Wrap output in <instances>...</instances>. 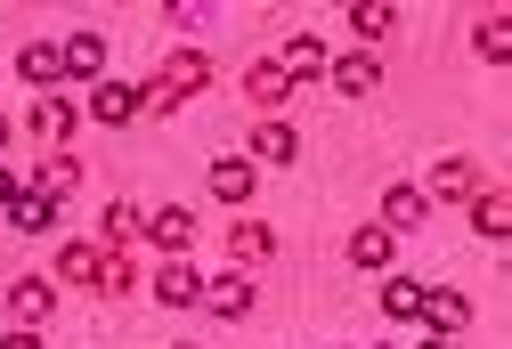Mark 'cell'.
I'll return each instance as SVG.
<instances>
[{"label":"cell","instance_id":"obj_1","mask_svg":"<svg viewBox=\"0 0 512 349\" xmlns=\"http://www.w3.org/2000/svg\"><path fill=\"white\" fill-rule=\"evenodd\" d=\"M204 90H212V57L204 49H179L163 74L147 82V114H179L187 98H204Z\"/></svg>","mask_w":512,"mask_h":349},{"label":"cell","instance_id":"obj_2","mask_svg":"<svg viewBox=\"0 0 512 349\" xmlns=\"http://www.w3.org/2000/svg\"><path fill=\"white\" fill-rule=\"evenodd\" d=\"M196 309H212L220 325H244L252 309H261V285H252V268H220V276H204V301Z\"/></svg>","mask_w":512,"mask_h":349},{"label":"cell","instance_id":"obj_3","mask_svg":"<svg viewBox=\"0 0 512 349\" xmlns=\"http://www.w3.org/2000/svg\"><path fill=\"white\" fill-rule=\"evenodd\" d=\"M147 114V82H98L90 90V122H106V130H131Z\"/></svg>","mask_w":512,"mask_h":349},{"label":"cell","instance_id":"obj_4","mask_svg":"<svg viewBox=\"0 0 512 349\" xmlns=\"http://www.w3.org/2000/svg\"><path fill=\"white\" fill-rule=\"evenodd\" d=\"M285 98H293L285 65H277V57H252V65H244V106H252V114L269 122V114H285Z\"/></svg>","mask_w":512,"mask_h":349},{"label":"cell","instance_id":"obj_5","mask_svg":"<svg viewBox=\"0 0 512 349\" xmlns=\"http://www.w3.org/2000/svg\"><path fill=\"white\" fill-rule=\"evenodd\" d=\"M147 244H163V260H187L196 252V212H187V203H155L147 212Z\"/></svg>","mask_w":512,"mask_h":349},{"label":"cell","instance_id":"obj_6","mask_svg":"<svg viewBox=\"0 0 512 349\" xmlns=\"http://www.w3.org/2000/svg\"><path fill=\"white\" fill-rule=\"evenodd\" d=\"M57 49H66V82H106V33L98 25H82V33H66V41H57Z\"/></svg>","mask_w":512,"mask_h":349},{"label":"cell","instance_id":"obj_7","mask_svg":"<svg viewBox=\"0 0 512 349\" xmlns=\"http://www.w3.org/2000/svg\"><path fill=\"white\" fill-rule=\"evenodd\" d=\"M147 293H155L163 309H196V301H204V268H196V260H163Z\"/></svg>","mask_w":512,"mask_h":349},{"label":"cell","instance_id":"obj_8","mask_svg":"<svg viewBox=\"0 0 512 349\" xmlns=\"http://www.w3.org/2000/svg\"><path fill=\"white\" fill-rule=\"evenodd\" d=\"M423 195H439V203H472V195H480L472 155H439V163H431V179H423Z\"/></svg>","mask_w":512,"mask_h":349},{"label":"cell","instance_id":"obj_9","mask_svg":"<svg viewBox=\"0 0 512 349\" xmlns=\"http://www.w3.org/2000/svg\"><path fill=\"white\" fill-rule=\"evenodd\" d=\"M423 212H431V195H423V187H407V179H391V187H382V220H374V228L407 236V228H423Z\"/></svg>","mask_w":512,"mask_h":349},{"label":"cell","instance_id":"obj_10","mask_svg":"<svg viewBox=\"0 0 512 349\" xmlns=\"http://www.w3.org/2000/svg\"><path fill=\"white\" fill-rule=\"evenodd\" d=\"M326 82H334L342 98H374V90H382V65H374V49H350V57L326 65Z\"/></svg>","mask_w":512,"mask_h":349},{"label":"cell","instance_id":"obj_11","mask_svg":"<svg viewBox=\"0 0 512 349\" xmlns=\"http://www.w3.org/2000/svg\"><path fill=\"white\" fill-rule=\"evenodd\" d=\"M9 309H17V325H49V309H57V276H9Z\"/></svg>","mask_w":512,"mask_h":349},{"label":"cell","instance_id":"obj_12","mask_svg":"<svg viewBox=\"0 0 512 349\" xmlns=\"http://www.w3.org/2000/svg\"><path fill=\"white\" fill-rule=\"evenodd\" d=\"M277 65H285V82L301 90V82H326V65H334V57H326V41H317V33H293Z\"/></svg>","mask_w":512,"mask_h":349},{"label":"cell","instance_id":"obj_13","mask_svg":"<svg viewBox=\"0 0 512 349\" xmlns=\"http://www.w3.org/2000/svg\"><path fill=\"white\" fill-rule=\"evenodd\" d=\"M17 74H25V82L49 98L57 82H66V49H57V41H25V49H17Z\"/></svg>","mask_w":512,"mask_h":349},{"label":"cell","instance_id":"obj_14","mask_svg":"<svg viewBox=\"0 0 512 349\" xmlns=\"http://www.w3.org/2000/svg\"><path fill=\"white\" fill-rule=\"evenodd\" d=\"M423 293H431L423 276H399V268H391V276H382V285H374V301H382V317H391V325L423 317Z\"/></svg>","mask_w":512,"mask_h":349},{"label":"cell","instance_id":"obj_15","mask_svg":"<svg viewBox=\"0 0 512 349\" xmlns=\"http://www.w3.org/2000/svg\"><path fill=\"white\" fill-rule=\"evenodd\" d=\"M228 252H236V268H269L277 260V228L269 220H236L228 228Z\"/></svg>","mask_w":512,"mask_h":349},{"label":"cell","instance_id":"obj_16","mask_svg":"<svg viewBox=\"0 0 512 349\" xmlns=\"http://www.w3.org/2000/svg\"><path fill=\"white\" fill-rule=\"evenodd\" d=\"M293 155H301V130H293L285 114H269L261 130H252V163H269V171H277V163H293Z\"/></svg>","mask_w":512,"mask_h":349},{"label":"cell","instance_id":"obj_17","mask_svg":"<svg viewBox=\"0 0 512 349\" xmlns=\"http://www.w3.org/2000/svg\"><path fill=\"white\" fill-rule=\"evenodd\" d=\"M33 130L49 138V147H74V130H82V106H74V98H57V90H49V98L33 106Z\"/></svg>","mask_w":512,"mask_h":349},{"label":"cell","instance_id":"obj_18","mask_svg":"<svg viewBox=\"0 0 512 349\" xmlns=\"http://www.w3.org/2000/svg\"><path fill=\"white\" fill-rule=\"evenodd\" d=\"M139 236H147V212H139L131 195H114V203H106V244H98V252H131Z\"/></svg>","mask_w":512,"mask_h":349},{"label":"cell","instance_id":"obj_19","mask_svg":"<svg viewBox=\"0 0 512 349\" xmlns=\"http://www.w3.org/2000/svg\"><path fill=\"white\" fill-rule=\"evenodd\" d=\"M252 179H261V163H252V155H212V195H220V203H244Z\"/></svg>","mask_w":512,"mask_h":349},{"label":"cell","instance_id":"obj_20","mask_svg":"<svg viewBox=\"0 0 512 349\" xmlns=\"http://www.w3.org/2000/svg\"><path fill=\"white\" fill-rule=\"evenodd\" d=\"M82 187V163L66 155V147H57V155H41V171H33V195H49V203H66Z\"/></svg>","mask_w":512,"mask_h":349},{"label":"cell","instance_id":"obj_21","mask_svg":"<svg viewBox=\"0 0 512 349\" xmlns=\"http://www.w3.org/2000/svg\"><path fill=\"white\" fill-rule=\"evenodd\" d=\"M342 252H350V268H366V276H374V268H391V228H374V220H366V228H350Z\"/></svg>","mask_w":512,"mask_h":349},{"label":"cell","instance_id":"obj_22","mask_svg":"<svg viewBox=\"0 0 512 349\" xmlns=\"http://www.w3.org/2000/svg\"><path fill=\"white\" fill-rule=\"evenodd\" d=\"M9 228H17V236H49V228H57V203H49V195H33V187H25V195H17V203H9Z\"/></svg>","mask_w":512,"mask_h":349},{"label":"cell","instance_id":"obj_23","mask_svg":"<svg viewBox=\"0 0 512 349\" xmlns=\"http://www.w3.org/2000/svg\"><path fill=\"white\" fill-rule=\"evenodd\" d=\"M423 317H431V333L456 341V333L472 325V301H464V293H423Z\"/></svg>","mask_w":512,"mask_h":349},{"label":"cell","instance_id":"obj_24","mask_svg":"<svg viewBox=\"0 0 512 349\" xmlns=\"http://www.w3.org/2000/svg\"><path fill=\"white\" fill-rule=\"evenodd\" d=\"M472 228H480L488 244H504V236H512V203H504L496 187H480V195H472Z\"/></svg>","mask_w":512,"mask_h":349},{"label":"cell","instance_id":"obj_25","mask_svg":"<svg viewBox=\"0 0 512 349\" xmlns=\"http://www.w3.org/2000/svg\"><path fill=\"white\" fill-rule=\"evenodd\" d=\"M139 285V268H131V252H98V285L90 293H106V301H122V293H131Z\"/></svg>","mask_w":512,"mask_h":349},{"label":"cell","instance_id":"obj_26","mask_svg":"<svg viewBox=\"0 0 512 349\" xmlns=\"http://www.w3.org/2000/svg\"><path fill=\"white\" fill-rule=\"evenodd\" d=\"M391 25H399V9H382V0H358V9H350V33L374 49V41H391Z\"/></svg>","mask_w":512,"mask_h":349},{"label":"cell","instance_id":"obj_27","mask_svg":"<svg viewBox=\"0 0 512 349\" xmlns=\"http://www.w3.org/2000/svg\"><path fill=\"white\" fill-rule=\"evenodd\" d=\"M57 285H98V244H66L57 252Z\"/></svg>","mask_w":512,"mask_h":349},{"label":"cell","instance_id":"obj_28","mask_svg":"<svg viewBox=\"0 0 512 349\" xmlns=\"http://www.w3.org/2000/svg\"><path fill=\"white\" fill-rule=\"evenodd\" d=\"M472 49H480L488 65H504V57H512V17H488V25L472 33Z\"/></svg>","mask_w":512,"mask_h":349},{"label":"cell","instance_id":"obj_29","mask_svg":"<svg viewBox=\"0 0 512 349\" xmlns=\"http://www.w3.org/2000/svg\"><path fill=\"white\" fill-rule=\"evenodd\" d=\"M212 9H196V0H171V9H163V25H187V33H196Z\"/></svg>","mask_w":512,"mask_h":349},{"label":"cell","instance_id":"obj_30","mask_svg":"<svg viewBox=\"0 0 512 349\" xmlns=\"http://www.w3.org/2000/svg\"><path fill=\"white\" fill-rule=\"evenodd\" d=\"M0 349H49V341H41V325H9V333H0Z\"/></svg>","mask_w":512,"mask_h":349},{"label":"cell","instance_id":"obj_31","mask_svg":"<svg viewBox=\"0 0 512 349\" xmlns=\"http://www.w3.org/2000/svg\"><path fill=\"white\" fill-rule=\"evenodd\" d=\"M17 195H25V187H17L9 171H0V220H9V203H17Z\"/></svg>","mask_w":512,"mask_h":349},{"label":"cell","instance_id":"obj_32","mask_svg":"<svg viewBox=\"0 0 512 349\" xmlns=\"http://www.w3.org/2000/svg\"><path fill=\"white\" fill-rule=\"evenodd\" d=\"M9 138H17V122H9V114H0V155H9Z\"/></svg>","mask_w":512,"mask_h":349},{"label":"cell","instance_id":"obj_33","mask_svg":"<svg viewBox=\"0 0 512 349\" xmlns=\"http://www.w3.org/2000/svg\"><path fill=\"white\" fill-rule=\"evenodd\" d=\"M423 349H456V341H447V333H431V341H423Z\"/></svg>","mask_w":512,"mask_h":349},{"label":"cell","instance_id":"obj_34","mask_svg":"<svg viewBox=\"0 0 512 349\" xmlns=\"http://www.w3.org/2000/svg\"><path fill=\"white\" fill-rule=\"evenodd\" d=\"M171 349H196V341H171Z\"/></svg>","mask_w":512,"mask_h":349},{"label":"cell","instance_id":"obj_35","mask_svg":"<svg viewBox=\"0 0 512 349\" xmlns=\"http://www.w3.org/2000/svg\"><path fill=\"white\" fill-rule=\"evenodd\" d=\"M334 349H350V341H334Z\"/></svg>","mask_w":512,"mask_h":349}]
</instances>
